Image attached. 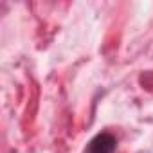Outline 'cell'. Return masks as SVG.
Wrapping results in <instances>:
<instances>
[{
    "mask_svg": "<svg viewBox=\"0 0 153 153\" xmlns=\"http://www.w3.org/2000/svg\"><path fill=\"white\" fill-rule=\"evenodd\" d=\"M115 144H117L115 137H114L112 133L103 131V133L96 135V137L87 144V148L83 149V153H114Z\"/></svg>",
    "mask_w": 153,
    "mask_h": 153,
    "instance_id": "cell-1",
    "label": "cell"
}]
</instances>
